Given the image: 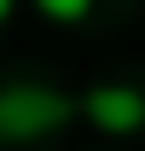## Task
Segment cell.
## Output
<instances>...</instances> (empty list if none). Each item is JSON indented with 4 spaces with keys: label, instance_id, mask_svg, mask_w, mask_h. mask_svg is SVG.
Listing matches in <instances>:
<instances>
[{
    "label": "cell",
    "instance_id": "1",
    "mask_svg": "<svg viewBox=\"0 0 145 151\" xmlns=\"http://www.w3.org/2000/svg\"><path fill=\"white\" fill-rule=\"evenodd\" d=\"M75 111L81 105L52 87H0V134L6 139H41V134L64 128Z\"/></svg>",
    "mask_w": 145,
    "mask_h": 151
},
{
    "label": "cell",
    "instance_id": "2",
    "mask_svg": "<svg viewBox=\"0 0 145 151\" xmlns=\"http://www.w3.org/2000/svg\"><path fill=\"white\" fill-rule=\"evenodd\" d=\"M81 111L105 134H139L145 128V93H134V87H93L81 99Z\"/></svg>",
    "mask_w": 145,
    "mask_h": 151
},
{
    "label": "cell",
    "instance_id": "3",
    "mask_svg": "<svg viewBox=\"0 0 145 151\" xmlns=\"http://www.w3.org/2000/svg\"><path fill=\"white\" fill-rule=\"evenodd\" d=\"M29 6H35L47 23H81L93 12V0H29Z\"/></svg>",
    "mask_w": 145,
    "mask_h": 151
},
{
    "label": "cell",
    "instance_id": "4",
    "mask_svg": "<svg viewBox=\"0 0 145 151\" xmlns=\"http://www.w3.org/2000/svg\"><path fill=\"white\" fill-rule=\"evenodd\" d=\"M12 12H18V0H0V23H6V18H12Z\"/></svg>",
    "mask_w": 145,
    "mask_h": 151
}]
</instances>
